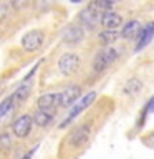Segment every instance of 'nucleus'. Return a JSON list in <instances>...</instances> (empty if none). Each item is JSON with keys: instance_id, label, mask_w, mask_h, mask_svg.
Instances as JSON below:
<instances>
[{"instance_id": "nucleus-1", "label": "nucleus", "mask_w": 154, "mask_h": 159, "mask_svg": "<svg viewBox=\"0 0 154 159\" xmlns=\"http://www.w3.org/2000/svg\"><path fill=\"white\" fill-rule=\"evenodd\" d=\"M118 57H119V53H118L116 48H113V47H104L103 50H99V52L94 55L93 63H91L93 71L96 73V75L106 71V70L118 60Z\"/></svg>"}, {"instance_id": "nucleus-2", "label": "nucleus", "mask_w": 154, "mask_h": 159, "mask_svg": "<svg viewBox=\"0 0 154 159\" xmlns=\"http://www.w3.org/2000/svg\"><path fill=\"white\" fill-rule=\"evenodd\" d=\"M91 133H93L91 123H89V121L79 123V124H76V126L71 129V131H70L66 141H68V144L71 148H83L84 144L89 141Z\"/></svg>"}, {"instance_id": "nucleus-3", "label": "nucleus", "mask_w": 154, "mask_h": 159, "mask_svg": "<svg viewBox=\"0 0 154 159\" xmlns=\"http://www.w3.org/2000/svg\"><path fill=\"white\" fill-rule=\"evenodd\" d=\"M94 99H96V91H89L86 94H83V98H79L78 101L75 103L71 108H70V113L66 114L65 121L60 123V128H66L71 121H75V118H78L79 114L84 111V109H88L89 106H91Z\"/></svg>"}, {"instance_id": "nucleus-4", "label": "nucleus", "mask_w": 154, "mask_h": 159, "mask_svg": "<svg viewBox=\"0 0 154 159\" xmlns=\"http://www.w3.org/2000/svg\"><path fill=\"white\" fill-rule=\"evenodd\" d=\"M79 65H81V58L76 53H65L60 57L57 66L58 71L63 75V76H71L73 73H76L79 70Z\"/></svg>"}, {"instance_id": "nucleus-5", "label": "nucleus", "mask_w": 154, "mask_h": 159, "mask_svg": "<svg viewBox=\"0 0 154 159\" xmlns=\"http://www.w3.org/2000/svg\"><path fill=\"white\" fill-rule=\"evenodd\" d=\"M45 42L43 30H30L22 37V47L25 52H37Z\"/></svg>"}, {"instance_id": "nucleus-6", "label": "nucleus", "mask_w": 154, "mask_h": 159, "mask_svg": "<svg viewBox=\"0 0 154 159\" xmlns=\"http://www.w3.org/2000/svg\"><path fill=\"white\" fill-rule=\"evenodd\" d=\"M79 98H81V86L70 84L60 93V108H71Z\"/></svg>"}, {"instance_id": "nucleus-7", "label": "nucleus", "mask_w": 154, "mask_h": 159, "mask_svg": "<svg viewBox=\"0 0 154 159\" xmlns=\"http://www.w3.org/2000/svg\"><path fill=\"white\" fill-rule=\"evenodd\" d=\"M83 38H84V28L79 23L68 25L63 30V35H61V40L66 45H78L83 42Z\"/></svg>"}, {"instance_id": "nucleus-8", "label": "nucleus", "mask_w": 154, "mask_h": 159, "mask_svg": "<svg viewBox=\"0 0 154 159\" xmlns=\"http://www.w3.org/2000/svg\"><path fill=\"white\" fill-rule=\"evenodd\" d=\"M99 18H101V13H98L96 10L91 8L89 5L78 13V23L81 25L83 28H88V30L96 28V25L99 23Z\"/></svg>"}, {"instance_id": "nucleus-9", "label": "nucleus", "mask_w": 154, "mask_h": 159, "mask_svg": "<svg viewBox=\"0 0 154 159\" xmlns=\"http://www.w3.org/2000/svg\"><path fill=\"white\" fill-rule=\"evenodd\" d=\"M32 124H33V116L23 114V116H18L15 119L12 131L17 138H27L30 134V131H32Z\"/></svg>"}, {"instance_id": "nucleus-10", "label": "nucleus", "mask_w": 154, "mask_h": 159, "mask_svg": "<svg viewBox=\"0 0 154 159\" xmlns=\"http://www.w3.org/2000/svg\"><path fill=\"white\" fill-rule=\"evenodd\" d=\"M154 38V22L146 23L144 27H141V32L136 37V47H134V52H141L147 47L149 43L152 42Z\"/></svg>"}, {"instance_id": "nucleus-11", "label": "nucleus", "mask_w": 154, "mask_h": 159, "mask_svg": "<svg viewBox=\"0 0 154 159\" xmlns=\"http://www.w3.org/2000/svg\"><path fill=\"white\" fill-rule=\"evenodd\" d=\"M38 108L48 109V111H57L60 108V93H47L38 98Z\"/></svg>"}, {"instance_id": "nucleus-12", "label": "nucleus", "mask_w": 154, "mask_h": 159, "mask_svg": "<svg viewBox=\"0 0 154 159\" xmlns=\"http://www.w3.org/2000/svg\"><path fill=\"white\" fill-rule=\"evenodd\" d=\"M99 23H101L103 28H118L123 25V17L119 13H116L114 10H108V12L101 13Z\"/></svg>"}, {"instance_id": "nucleus-13", "label": "nucleus", "mask_w": 154, "mask_h": 159, "mask_svg": "<svg viewBox=\"0 0 154 159\" xmlns=\"http://www.w3.org/2000/svg\"><path fill=\"white\" fill-rule=\"evenodd\" d=\"M119 37H121V33H119L116 28H103L101 32L98 33V42L101 43L103 47H111L113 43L118 42Z\"/></svg>"}, {"instance_id": "nucleus-14", "label": "nucleus", "mask_w": 154, "mask_h": 159, "mask_svg": "<svg viewBox=\"0 0 154 159\" xmlns=\"http://www.w3.org/2000/svg\"><path fill=\"white\" fill-rule=\"evenodd\" d=\"M139 32H141V23L139 20H129L123 25V30H121V37L124 40H133L136 38Z\"/></svg>"}, {"instance_id": "nucleus-15", "label": "nucleus", "mask_w": 154, "mask_h": 159, "mask_svg": "<svg viewBox=\"0 0 154 159\" xmlns=\"http://www.w3.org/2000/svg\"><path fill=\"white\" fill-rule=\"evenodd\" d=\"M53 116H55L53 111L38 108L37 111H35V114H33V123L37 124V126H40V128H45V126H48V124L53 121Z\"/></svg>"}, {"instance_id": "nucleus-16", "label": "nucleus", "mask_w": 154, "mask_h": 159, "mask_svg": "<svg viewBox=\"0 0 154 159\" xmlns=\"http://www.w3.org/2000/svg\"><path fill=\"white\" fill-rule=\"evenodd\" d=\"M143 89V81L138 78H129L123 86V93L128 94V96H136V94L141 93Z\"/></svg>"}, {"instance_id": "nucleus-17", "label": "nucleus", "mask_w": 154, "mask_h": 159, "mask_svg": "<svg viewBox=\"0 0 154 159\" xmlns=\"http://www.w3.org/2000/svg\"><path fill=\"white\" fill-rule=\"evenodd\" d=\"M28 94H30V84L28 81H25L22 86H18L17 89H15V93L12 94V98H13V104H20V103H23L25 99L28 98Z\"/></svg>"}, {"instance_id": "nucleus-18", "label": "nucleus", "mask_w": 154, "mask_h": 159, "mask_svg": "<svg viewBox=\"0 0 154 159\" xmlns=\"http://www.w3.org/2000/svg\"><path fill=\"white\" fill-rule=\"evenodd\" d=\"M12 106H13V98L12 96H7L2 103H0V119H2L5 114L12 109Z\"/></svg>"}, {"instance_id": "nucleus-19", "label": "nucleus", "mask_w": 154, "mask_h": 159, "mask_svg": "<svg viewBox=\"0 0 154 159\" xmlns=\"http://www.w3.org/2000/svg\"><path fill=\"white\" fill-rule=\"evenodd\" d=\"M0 149H3V151L12 149V138H10L8 133H2V134H0Z\"/></svg>"}, {"instance_id": "nucleus-20", "label": "nucleus", "mask_w": 154, "mask_h": 159, "mask_svg": "<svg viewBox=\"0 0 154 159\" xmlns=\"http://www.w3.org/2000/svg\"><path fill=\"white\" fill-rule=\"evenodd\" d=\"M28 2H30V0H10V3H12V7H13L15 10L25 8V7L28 5Z\"/></svg>"}, {"instance_id": "nucleus-21", "label": "nucleus", "mask_w": 154, "mask_h": 159, "mask_svg": "<svg viewBox=\"0 0 154 159\" xmlns=\"http://www.w3.org/2000/svg\"><path fill=\"white\" fill-rule=\"evenodd\" d=\"M52 3H53V0H37V8L38 10H47Z\"/></svg>"}, {"instance_id": "nucleus-22", "label": "nucleus", "mask_w": 154, "mask_h": 159, "mask_svg": "<svg viewBox=\"0 0 154 159\" xmlns=\"http://www.w3.org/2000/svg\"><path fill=\"white\" fill-rule=\"evenodd\" d=\"M144 108L147 109V113H149V114L154 113V94H152L151 98H149V101H147L146 104H144Z\"/></svg>"}, {"instance_id": "nucleus-23", "label": "nucleus", "mask_w": 154, "mask_h": 159, "mask_svg": "<svg viewBox=\"0 0 154 159\" xmlns=\"http://www.w3.org/2000/svg\"><path fill=\"white\" fill-rule=\"evenodd\" d=\"M8 15V7H7V3H0V20L5 18Z\"/></svg>"}, {"instance_id": "nucleus-24", "label": "nucleus", "mask_w": 154, "mask_h": 159, "mask_svg": "<svg viewBox=\"0 0 154 159\" xmlns=\"http://www.w3.org/2000/svg\"><path fill=\"white\" fill-rule=\"evenodd\" d=\"M143 141H144V143H146V144H147V146H152V148H154V131H152L151 134H149V136H147V138H144V139H143Z\"/></svg>"}, {"instance_id": "nucleus-25", "label": "nucleus", "mask_w": 154, "mask_h": 159, "mask_svg": "<svg viewBox=\"0 0 154 159\" xmlns=\"http://www.w3.org/2000/svg\"><path fill=\"white\" fill-rule=\"evenodd\" d=\"M35 151H37V146H35V148H32V149H30V151H28L27 154H25V156H23L22 159H32V157H33V154H35Z\"/></svg>"}, {"instance_id": "nucleus-26", "label": "nucleus", "mask_w": 154, "mask_h": 159, "mask_svg": "<svg viewBox=\"0 0 154 159\" xmlns=\"http://www.w3.org/2000/svg\"><path fill=\"white\" fill-rule=\"evenodd\" d=\"M106 2H111V3H118V2H121V0H106Z\"/></svg>"}, {"instance_id": "nucleus-27", "label": "nucleus", "mask_w": 154, "mask_h": 159, "mask_svg": "<svg viewBox=\"0 0 154 159\" xmlns=\"http://www.w3.org/2000/svg\"><path fill=\"white\" fill-rule=\"evenodd\" d=\"M71 3H79V2H83V0H70Z\"/></svg>"}]
</instances>
